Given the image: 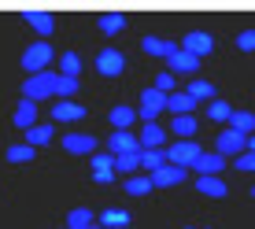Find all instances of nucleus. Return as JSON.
Returning <instances> with one entry per match:
<instances>
[{
    "mask_svg": "<svg viewBox=\"0 0 255 229\" xmlns=\"http://www.w3.org/2000/svg\"><path fill=\"white\" fill-rule=\"evenodd\" d=\"M78 70H82V56H78V52H63V56H59V74L78 78Z\"/></svg>",
    "mask_w": 255,
    "mask_h": 229,
    "instance_id": "30",
    "label": "nucleus"
},
{
    "mask_svg": "<svg viewBox=\"0 0 255 229\" xmlns=\"http://www.w3.org/2000/svg\"><path fill=\"white\" fill-rule=\"evenodd\" d=\"M59 144H63L70 155H96V137L93 133H67Z\"/></svg>",
    "mask_w": 255,
    "mask_h": 229,
    "instance_id": "10",
    "label": "nucleus"
},
{
    "mask_svg": "<svg viewBox=\"0 0 255 229\" xmlns=\"http://www.w3.org/2000/svg\"><path fill=\"white\" fill-rule=\"evenodd\" d=\"M96 70H100L104 78H119L122 70H126V56H122L119 48H104L100 56H96Z\"/></svg>",
    "mask_w": 255,
    "mask_h": 229,
    "instance_id": "6",
    "label": "nucleus"
},
{
    "mask_svg": "<svg viewBox=\"0 0 255 229\" xmlns=\"http://www.w3.org/2000/svg\"><path fill=\"white\" fill-rule=\"evenodd\" d=\"M192 170H196L200 178H218V174L226 170V159L218 152H200V159L192 163Z\"/></svg>",
    "mask_w": 255,
    "mask_h": 229,
    "instance_id": "11",
    "label": "nucleus"
},
{
    "mask_svg": "<svg viewBox=\"0 0 255 229\" xmlns=\"http://www.w3.org/2000/svg\"><path fill=\"white\" fill-rule=\"evenodd\" d=\"M170 129H174V137H178V140H192V133L200 129V118H196V114H174Z\"/></svg>",
    "mask_w": 255,
    "mask_h": 229,
    "instance_id": "14",
    "label": "nucleus"
},
{
    "mask_svg": "<svg viewBox=\"0 0 255 229\" xmlns=\"http://www.w3.org/2000/svg\"><path fill=\"white\" fill-rule=\"evenodd\" d=\"M52 56H56V52H52L48 41H33V45L22 52V70H26V74H45L48 63H52Z\"/></svg>",
    "mask_w": 255,
    "mask_h": 229,
    "instance_id": "1",
    "label": "nucleus"
},
{
    "mask_svg": "<svg viewBox=\"0 0 255 229\" xmlns=\"http://www.w3.org/2000/svg\"><path fill=\"white\" fill-rule=\"evenodd\" d=\"M252 196H255V189H252Z\"/></svg>",
    "mask_w": 255,
    "mask_h": 229,
    "instance_id": "43",
    "label": "nucleus"
},
{
    "mask_svg": "<svg viewBox=\"0 0 255 229\" xmlns=\"http://www.w3.org/2000/svg\"><path fill=\"white\" fill-rule=\"evenodd\" d=\"M108 118H111V126H115V129H129V126H133V118H137V111L126 108V104H115Z\"/></svg>",
    "mask_w": 255,
    "mask_h": 229,
    "instance_id": "24",
    "label": "nucleus"
},
{
    "mask_svg": "<svg viewBox=\"0 0 255 229\" xmlns=\"http://www.w3.org/2000/svg\"><path fill=\"white\" fill-rule=\"evenodd\" d=\"M140 48L148 52V56H174V52H178V45H174V41H163V37H144L140 41Z\"/></svg>",
    "mask_w": 255,
    "mask_h": 229,
    "instance_id": "19",
    "label": "nucleus"
},
{
    "mask_svg": "<svg viewBox=\"0 0 255 229\" xmlns=\"http://www.w3.org/2000/svg\"><path fill=\"white\" fill-rule=\"evenodd\" d=\"M22 22H26V26H33V30L41 33V41H45L48 33L56 30V19H52L48 11H30V7H26V11H22Z\"/></svg>",
    "mask_w": 255,
    "mask_h": 229,
    "instance_id": "13",
    "label": "nucleus"
},
{
    "mask_svg": "<svg viewBox=\"0 0 255 229\" xmlns=\"http://www.w3.org/2000/svg\"><path fill=\"white\" fill-rule=\"evenodd\" d=\"M215 152L222 155V159H237V155H244L248 152V137H241L237 133V129H222V133H218V140H215Z\"/></svg>",
    "mask_w": 255,
    "mask_h": 229,
    "instance_id": "5",
    "label": "nucleus"
},
{
    "mask_svg": "<svg viewBox=\"0 0 255 229\" xmlns=\"http://www.w3.org/2000/svg\"><path fill=\"white\" fill-rule=\"evenodd\" d=\"M166 111V96L159 89H144L140 93V118L144 122H155V114Z\"/></svg>",
    "mask_w": 255,
    "mask_h": 229,
    "instance_id": "9",
    "label": "nucleus"
},
{
    "mask_svg": "<svg viewBox=\"0 0 255 229\" xmlns=\"http://www.w3.org/2000/svg\"><path fill=\"white\" fill-rule=\"evenodd\" d=\"M192 108H196V100H192L185 89H178V93L166 96V111H170V114H192Z\"/></svg>",
    "mask_w": 255,
    "mask_h": 229,
    "instance_id": "17",
    "label": "nucleus"
},
{
    "mask_svg": "<svg viewBox=\"0 0 255 229\" xmlns=\"http://www.w3.org/2000/svg\"><path fill=\"white\" fill-rule=\"evenodd\" d=\"M152 89H159L163 96H170V93H178V78L170 74V70H163V74H155V85Z\"/></svg>",
    "mask_w": 255,
    "mask_h": 229,
    "instance_id": "34",
    "label": "nucleus"
},
{
    "mask_svg": "<svg viewBox=\"0 0 255 229\" xmlns=\"http://www.w3.org/2000/svg\"><path fill=\"white\" fill-rule=\"evenodd\" d=\"M52 118H56V122H78V118H85V108H82V104H74V100H56Z\"/></svg>",
    "mask_w": 255,
    "mask_h": 229,
    "instance_id": "16",
    "label": "nucleus"
},
{
    "mask_svg": "<svg viewBox=\"0 0 255 229\" xmlns=\"http://www.w3.org/2000/svg\"><path fill=\"white\" fill-rule=\"evenodd\" d=\"M15 126H19V129L37 126V104H33V100H19V108H15Z\"/></svg>",
    "mask_w": 255,
    "mask_h": 229,
    "instance_id": "18",
    "label": "nucleus"
},
{
    "mask_svg": "<svg viewBox=\"0 0 255 229\" xmlns=\"http://www.w3.org/2000/svg\"><path fill=\"white\" fill-rule=\"evenodd\" d=\"M67 229H93V211L89 207H74L67 215Z\"/></svg>",
    "mask_w": 255,
    "mask_h": 229,
    "instance_id": "29",
    "label": "nucleus"
},
{
    "mask_svg": "<svg viewBox=\"0 0 255 229\" xmlns=\"http://www.w3.org/2000/svg\"><path fill=\"white\" fill-rule=\"evenodd\" d=\"M52 140V126H30L26 129V144L30 148H41V144H48Z\"/></svg>",
    "mask_w": 255,
    "mask_h": 229,
    "instance_id": "31",
    "label": "nucleus"
},
{
    "mask_svg": "<svg viewBox=\"0 0 255 229\" xmlns=\"http://www.w3.org/2000/svg\"><path fill=\"white\" fill-rule=\"evenodd\" d=\"M166 152V163H174V166H189L200 159V152H204V148L196 144V140H178V144H170V148H163Z\"/></svg>",
    "mask_w": 255,
    "mask_h": 229,
    "instance_id": "3",
    "label": "nucleus"
},
{
    "mask_svg": "<svg viewBox=\"0 0 255 229\" xmlns=\"http://www.w3.org/2000/svg\"><path fill=\"white\" fill-rule=\"evenodd\" d=\"M33 159H37V148H30L26 140L7 148V163H15V166H19V163H33Z\"/></svg>",
    "mask_w": 255,
    "mask_h": 229,
    "instance_id": "27",
    "label": "nucleus"
},
{
    "mask_svg": "<svg viewBox=\"0 0 255 229\" xmlns=\"http://www.w3.org/2000/svg\"><path fill=\"white\" fill-rule=\"evenodd\" d=\"M93 181H96V185H111V181H115V174H111V170H108V174H93Z\"/></svg>",
    "mask_w": 255,
    "mask_h": 229,
    "instance_id": "39",
    "label": "nucleus"
},
{
    "mask_svg": "<svg viewBox=\"0 0 255 229\" xmlns=\"http://www.w3.org/2000/svg\"><path fill=\"white\" fill-rule=\"evenodd\" d=\"M140 166V152H133V155H115V174H133Z\"/></svg>",
    "mask_w": 255,
    "mask_h": 229,
    "instance_id": "35",
    "label": "nucleus"
},
{
    "mask_svg": "<svg viewBox=\"0 0 255 229\" xmlns=\"http://www.w3.org/2000/svg\"><path fill=\"white\" fill-rule=\"evenodd\" d=\"M137 144H140V148H163V144H166V129L159 126V122H144Z\"/></svg>",
    "mask_w": 255,
    "mask_h": 229,
    "instance_id": "15",
    "label": "nucleus"
},
{
    "mask_svg": "<svg viewBox=\"0 0 255 229\" xmlns=\"http://www.w3.org/2000/svg\"><path fill=\"white\" fill-rule=\"evenodd\" d=\"M237 170H252V174H255V152L237 155Z\"/></svg>",
    "mask_w": 255,
    "mask_h": 229,
    "instance_id": "38",
    "label": "nucleus"
},
{
    "mask_svg": "<svg viewBox=\"0 0 255 229\" xmlns=\"http://www.w3.org/2000/svg\"><path fill=\"white\" fill-rule=\"evenodd\" d=\"M74 93H78V78H63V74H56V96H59V100H70Z\"/></svg>",
    "mask_w": 255,
    "mask_h": 229,
    "instance_id": "33",
    "label": "nucleus"
},
{
    "mask_svg": "<svg viewBox=\"0 0 255 229\" xmlns=\"http://www.w3.org/2000/svg\"><path fill=\"white\" fill-rule=\"evenodd\" d=\"M185 229H200V226H185ZM207 229H211V226H207Z\"/></svg>",
    "mask_w": 255,
    "mask_h": 229,
    "instance_id": "41",
    "label": "nucleus"
},
{
    "mask_svg": "<svg viewBox=\"0 0 255 229\" xmlns=\"http://www.w3.org/2000/svg\"><path fill=\"white\" fill-rule=\"evenodd\" d=\"M230 114H233V108L226 100H211L207 104V118L211 122H230Z\"/></svg>",
    "mask_w": 255,
    "mask_h": 229,
    "instance_id": "32",
    "label": "nucleus"
},
{
    "mask_svg": "<svg viewBox=\"0 0 255 229\" xmlns=\"http://www.w3.org/2000/svg\"><path fill=\"white\" fill-rule=\"evenodd\" d=\"M100 30L108 33V37L122 33V30H126V15H119V11H108V15H100Z\"/></svg>",
    "mask_w": 255,
    "mask_h": 229,
    "instance_id": "28",
    "label": "nucleus"
},
{
    "mask_svg": "<svg viewBox=\"0 0 255 229\" xmlns=\"http://www.w3.org/2000/svg\"><path fill=\"white\" fill-rule=\"evenodd\" d=\"M230 129H237L241 137H252L255 133V114L252 111H233L230 114Z\"/></svg>",
    "mask_w": 255,
    "mask_h": 229,
    "instance_id": "21",
    "label": "nucleus"
},
{
    "mask_svg": "<svg viewBox=\"0 0 255 229\" xmlns=\"http://www.w3.org/2000/svg\"><path fill=\"white\" fill-rule=\"evenodd\" d=\"M237 48L241 52H255V30H241L237 33Z\"/></svg>",
    "mask_w": 255,
    "mask_h": 229,
    "instance_id": "37",
    "label": "nucleus"
},
{
    "mask_svg": "<svg viewBox=\"0 0 255 229\" xmlns=\"http://www.w3.org/2000/svg\"><path fill=\"white\" fill-rule=\"evenodd\" d=\"M148 178H152V185H155V189H174V185H181V181L189 178V170H185V166H174V163H166V166H159L155 174H148Z\"/></svg>",
    "mask_w": 255,
    "mask_h": 229,
    "instance_id": "7",
    "label": "nucleus"
},
{
    "mask_svg": "<svg viewBox=\"0 0 255 229\" xmlns=\"http://www.w3.org/2000/svg\"><path fill=\"white\" fill-rule=\"evenodd\" d=\"M122 189H126V196H148L155 185H152V178H148V174H133V178H126V185H122Z\"/></svg>",
    "mask_w": 255,
    "mask_h": 229,
    "instance_id": "23",
    "label": "nucleus"
},
{
    "mask_svg": "<svg viewBox=\"0 0 255 229\" xmlns=\"http://www.w3.org/2000/svg\"><path fill=\"white\" fill-rule=\"evenodd\" d=\"M185 93H189V96H192V100H196V104H200V100H207V104L215 100V85H211L207 78H192Z\"/></svg>",
    "mask_w": 255,
    "mask_h": 229,
    "instance_id": "25",
    "label": "nucleus"
},
{
    "mask_svg": "<svg viewBox=\"0 0 255 229\" xmlns=\"http://www.w3.org/2000/svg\"><path fill=\"white\" fill-rule=\"evenodd\" d=\"M181 52H189V56H196L200 63H204V56L215 52V37H211L207 30H189L185 41H181Z\"/></svg>",
    "mask_w": 255,
    "mask_h": 229,
    "instance_id": "4",
    "label": "nucleus"
},
{
    "mask_svg": "<svg viewBox=\"0 0 255 229\" xmlns=\"http://www.w3.org/2000/svg\"><path fill=\"white\" fill-rule=\"evenodd\" d=\"M100 222H104V229H126L129 226V211H122V207H108L100 215Z\"/></svg>",
    "mask_w": 255,
    "mask_h": 229,
    "instance_id": "26",
    "label": "nucleus"
},
{
    "mask_svg": "<svg viewBox=\"0 0 255 229\" xmlns=\"http://www.w3.org/2000/svg\"><path fill=\"white\" fill-rule=\"evenodd\" d=\"M166 70H170L174 78H178V74H196V70H200V59L178 48L174 56H166Z\"/></svg>",
    "mask_w": 255,
    "mask_h": 229,
    "instance_id": "12",
    "label": "nucleus"
},
{
    "mask_svg": "<svg viewBox=\"0 0 255 229\" xmlns=\"http://www.w3.org/2000/svg\"><path fill=\"white\" fill-rule=\"evenodd\" d=\"M248 152H255V133L248 137Z\"/></svg>",
    "mask_w": 255,
    "mask_h": 229,
    "instance_id": "40",
    "label": "nucleus"
},
{
    "mask_svg": "<svg viewBox=\"0 0 255 229\" xmlns=\"http://www.w3.org/2000/svg\"><path fill=\"white\" fill-rule=\"evenodd\" d=\"M93 229H104V226H93Z\"/></svg>",
    "mask_w": 255,
    "mask_h": 229,
    "instance_id": "42",
    "label": "nucleus"
},
{
    "mask_svg": "<svg viewBox=\"0 0 255 229\" xmlns=\"http://www.w3.org/2000/svg\"><path fill=\"white\" fill-rule=\"evenodd\" d=\"M140 166H144L148 174H155L159 166H166V152L163 148H140Z\"/></svg>",
    "mask_w": 255,
    "mask_h": 229,
    "instance_id": "22",
    "label": "nucleus"
},
{
    "mask_svg": "<svg viewBox=\"0 0 255 229\" xmlns=\"http://www.w3.org/2000/svg\"><path fill=\"white\" fill-rule=\"evenodd\" d=\"M45 96H56V74L45 70V74H30L22 82V100H45Z\"/></svg>",
    "mask_w": 255,
    "mask_h": 229,
    "instance_id": "2",
    "label": "nucleus"
},
{
    "mask_svg": "<svg viewBox=\"0 0 255 229\" xmlns=\"http://www.w3.org/2000/svg\"><path fill=\"white\" fill-rule=\"evenodd\" d=\"M115 174V155H104V152H96L93 155V174Z\"/></svg>",
    "mask_w": 255,
    "mask_h": 229,
    "instance_id": "36",
    "label": "nucleus"
},
{
    "mask_svg": "<svg viewBox=\"0 0 255 229\" xmlns=\"http://www.w3.org/2000/svg\"><path fill=\"white\" fill-rule=\"evenodd\" d=\"M196 189L204 192V196H211V200H222L226 192H230V185L222 178H196Z\"/></svg>",
    "mask_w": 255,
    "mask_h": 229,
    "instance_id": "20",
    "label": "nucleus"
},
{
    "mask_svg": "<svg viewBox=\"0 0 255 229\" xmlns=\"http://www.w3.org/2000/svg\"><path fill=\"white\" fill-rule=\"evenodd\" d=\"M133 152H140V144L129 129H115L108 137V155H133Z\"/></svg>",
    "mask_w": 255,
    "mask_h": 229,
    "instance_id": "8",
    "label": "nucleus"
}]
</instances>
